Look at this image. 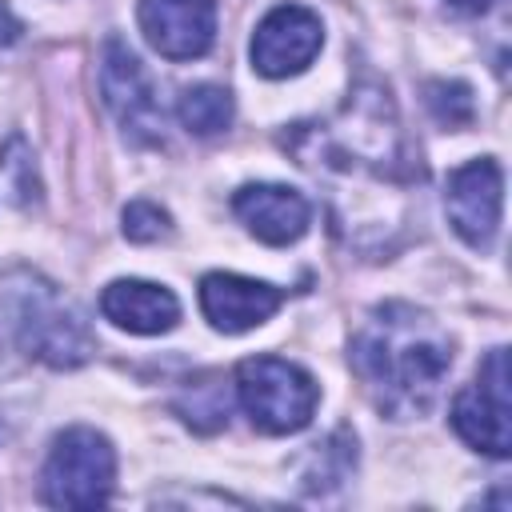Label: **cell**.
<instances>
[{
  "label": "cell",
  "instance_id": "obj_8",
  "mask_svg": "<svg viewBox=\"0 0 512 512\" xmlns=\"http://www.w3.org/2000/svg\"><path fill=\"white\" fill-rule=\"evenodd\" d=\"M500 204H504V172L496 160H468L448 176L444 208L452 228L464 244L488 248L500 232Z\"/></svg>",
  "mask_w": 512,
  "mask_h": 512
},
{
  "label": "cell",
  "instance_id": "obj_9",
  "mask_svg": "<svg viewBox=\"0 0 512 512\" xmlns=\"http://www.w3.org/2000/svg\"><path fill=\"white\" fill-rule=\"evenodd\" d=\"M140 32L164 60H196L216 40L212 0H140Z\"/></svg>",
  "mask_w": 512,
  "mask_h": 512
},
{
  "label": "cell",
  "instance_id": "obj_5",
  "mask_svg": "<svg viewBox=\"0 0 512 512\" xmlns=\"http://www.w3.org/2000/svg\"><path fill=\"white\" fill-rule=\"evenodd\" d=\"M452 428L464 444L484 456L504 460L512 452V424H508V352L492 348L476 372V380L456 392L452 400Z\"/></svg>",
  "mask_w": 512,
  "mask_h": 512
},
{
  "label": "cell",
  "instance_id": "obj_7",
  "mask_svg": "<svg viewBox=\"0 0 512 512\" xmlns=\"http://www.w3.org/2000/svg\"><path fill=\"white\" fill-rule=\"evenodd\" d=\"M324 44L320 16L304 4H276L252 32V68L268 80L304 72Z\"/></svg>",
  "mask_w": 512,
  "mask_h": 512
},
{
  "label": "cell",
  "instance_id": "obj_6",
  "mask_svg": "<svg viewBox=\"0 0 512 512\" xmlns=\"http://www.w3.org/2000/svg\"><path fill=\"white\" fill-rule=\"evenodd\" d=\"M100 92H104L108 112L116 116V124L124 128L132 144H164V112L156 104L152 80L144 64L132 56V48H124L116 36L104 44Z\"/></svg>",
  "mask_w": 512,
  "mask_h": 512
},
{
  "label": "cell",
  "instance_id": "obj_12",
  "mask_svg": "<svg viewBox=\"0 0 512 512\" xmlns=\"http://www.w3.org/2000/svg\"><path fill=\"white\" fill-rule=\"evenodd\" d=\"M100 312L136 336H160L168 328H176L180 320V300L172 296V288L152 284V280H112L100 292Z\"/></svg>",
  "mask_w": 512,
  "mask_h": 512
},
{
  "label": "cell",
  "instance_id": "obj_11",
  "mask_svg": "<svg viewBox=\"0 0 512 512\" xmlns=\"http://www.w3.org/2000/svg\"><path fill=\"white\" fill-rule=\"evenodd\" d=\"M232 212L256 240L276 244V248L300 240L312 220L308 200L288 184H244L232 196Z\"/></svg>",
  "mask_w": 512,
  "mask_h": 512
},
{
  "label": "cell",
  "instance_id": "obj_15",
  "mask_svg": "<svg viewBox=\"0 0 512 512\" xmlns=\"http://www.w3.org/2000/svg\"><path fill=\"white\" fill-rule=\"evenodd\" d=\"M424 100H428L432 116H436L440 124H448V128H460V124L472 120V92H468V84H460V80H432Z\"/></svg>",
  "mask_w": 512,
  "mask_h": 512
},
{
  "label": "cell",
  "instance_id": "obj_18",
  "mask_svg": "<svg viewBox=\"0 0 512 512\" xmlns=\"http://www.w3.org/2000/svg\"><path fill=\"white\" fill-rule=\"evenodd\" d=\"M452 4H456V8H464V12H484L492 0H452Z\"/></svg>",
  "mask_w": 512,
  "mask_h": 512
},
{
  "label": "cell",
  "instance_id": "obj_2",
  "mask_svg": "<svg viewBox=\"0 0 512 512\" xmlns=\"http://www.w3.org/2000/svg\"><path fill=\"white\" fill-rule=\"evenodd\" d=\"M236 396L244 404V412L252 416V424L268 436H288L308 428L316 404H320V388L316 380L280 356H248L236 364Z\"/></svg>",
  "mask_w": 512,
  "mask_h": 512
},
{
  "label": "cell",
  "instance_id": "obj_10",
  "mask_svg": "<svg viewBox=\"0 0 512 512\" xmlns=\"http://www.w3.org/2000/svg\"><path fill=\"white\" fill-rule=\"evenodd\" d=\"M280 304H284V292L264 280H248L236 272H208L200 280V308L208 324L228 336L264 324Z\"/></svg>",
  "mask_w": 512,
  "mask_h": 512
},
{
  "label": "cell",
  "instance_id": "obj_13",
  "mask_svg": "<svg viewBox=\"0 0 512 512\" xmlns=\"http://www.w3.org/2000/svg\"><path fill=\"white\" fill-rule=\"evenodd\" d=\"M176 116L192 136H216L232 124V96L220 84H192L180 92Z\"/></svg>",
  "mask_w": 512,
  "mask_h": 512
},
{
  "label": "cell",
  "instance_id": "obj_14",
  "mask_svg": "<svg viewBox=\"0 0 512 512\" xmlns=\"http://www.w3.org/2000/svg\"><path fill=\"white\" fill-rule=\"evenodd\" d=\"M176 412L196 428V432H216L228 424V396L224 388L208 376V380H196L180 400H176Z\"/></svg>",
  "mask_w": 512,
  "mask_h": 512
},
{
  "label": "cell",
  "instance_id": "obj_1",
  "mask_svg": "<svg viewBox=\"0 0 512 512\" xmlns=\"http://www.w3.org/2000/svg\"><path fill=\"white\" fill-rule=\"evenodd\" d=\"M352 364L376 408L392 420H408L432 408L452 368V340L428 312L412 304H384L356 332Z\"/></svg>",
  "mask_w": 512,
  "mask_h": 512
},
{
  "label": "cell",
  "instance_id": "obj_17",
  "mask_svg": "<svg viewBox=\"0 0 512 512\" xmlns=\"http://www.w3.org/2000/svg\"><path fill=\"white\" fill-rule=\"evenodd\" d=\"M20 32H24V28H20V20L12 16V8H8V4H0V48H4V44H12Z\"/></svg>",
  "mask_w": 512,
  "mask_h": 512
},
{
  "label": "cell",
  "instance_id": "obj_4",
  "mask_svg": "<svg viewBox=\"0 0 512 512\" xmlns=\"http://www.w3.org/2000/svg\"><path fill=\"white\" fill-rule=\"evenodd\" d=\"M16 340L28 356L52 364V368H76L92 356V332L80 320V312L60 300L52 288H28L16 300Z\"/></svg>",
  "mask_w": 512,
  "mask_h": 512
},
{
  "label": "cell",
  "instance_id": "obj_16",
  "mask_svg": "<svg viewBox=\"0 0 512 512\" xmlns=\"http://www.w3.org/2000/svg\"><path fill=\"white\" fill-rule=\"evenodd\" d=\"M168 232H172V216H168L160 204H152V200H132V204L124 208V236H128V240L152 244V240H160V236H168Z\"/></svg>",
  "mask_w": 512,
  "mask_h": 512
},
{
  "label": "cell",
  "instance_id": "obj_3",
  "mask_svg": "<svg viewBox=\"0 0 512 512\" xmlns=\"http://www.w3.org/2000/svg\"><path fill=\"white\" fill-rule=\"evenodd\" d=\"M44 500L52 508H96L112 500L116 452L96 428H64L44 460Z\"/></svg>",
  "mask_w": 512,
  "mask_h": 512
}]
</instances>
